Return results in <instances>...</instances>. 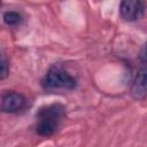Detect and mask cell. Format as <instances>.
<instances>
[{
  "mask_svg": "<svg viewBox=\"0 0 147 147\" xmlns=\"http://www.w3.org/2000/svg\"><path fill=\"white\" fill-rule=\"evenodd\" d=\"M2 18H3L5 24H7V25H9V26L20 25L21 22H22V16H21V14L17 13V11H15V10L5 11Z\"/></svg>",
  "mask_w": 147,
  "mask_h": 147,
  "instance_id": "6",
  "label": "cell"
},
{
  "mask_svg": "<svg viewBox=\"0 0 147 147\" xmlns=\"http://www.w3.org/2000/svg\"><path fill=\"white\" fill-rule=\"evenodd\" d=\"M146 3L141 0H124L119 5L121 17L126 22H133L142 17Z\"/></svg>",
  "mask_w": 147,
  "mask_h": 147,
  "instance_id": "4",
  "label": "cell"
},
{
  "mask_svg": "<svg viewBox=\"0 0 147 147\" xmlns=\"http://www.w3.org/2000/svg\"><path fill=\"white\" fill-rule=\"evenodd\" d=\"M28 106L26 98L16 91H5L1 94V110L3 113H17Z\"/></svg>",
  "mask_w": 147,
  "mask_h": 147,
  "instance_id": "3",
  "label": "cell"
},
{
  "mask_svg": "<svg viewBox=\"0 0 147 147\" xmlns=\"http://www.w3.org/2000/svg\"><path fill=\"white\" fill-rule=\"evenodd\" d=\"M9 74V68H8V63H7V60L5 59V56L2 55L1 57V76L0 78L1 79H5Z\"/></svg>",
  "mask_w": 147,
  "mask_h": 147,
  "instance_id": "7",
  "label": "cell"
},
{
  "mask_svg": "<svg viewBox=\"0 0 147 147\" xmlns=\"http://www.w3.org/2000/svg\"><path fill=\"white\" fill-rule=\"evenodd\" d=\"M41 86L45 90H75L77 80L65 69L60 65H53L48 69L47 74L41 80Z\"/></svg>",
  "mask_w": 147,
  "mask_h": 147,
  "instance_id": "2",
  "label": "cell"
},
{
  "mask_svg": "<svg viewBox=\"0 0 147 147\" xmlns=\"http://www.w3.org/2000/svg\"><path fill=\"white\" fill-rule=\"evenodd\" d=\"M140 57H141L142 61H147V42L145 44V46H144V48H142V51H141Z\"/></svg>",
  "mask_w": 147,
  "mask_h": 147,
  "instance_id": "8",
  "label": "cell"
},
{
  "mask_svg": "<svg viewBox=\"0 0 147 147\" xmlns=\"http://www.w3.org/2000/svg\"><path fill=\"white\" fill-rule=\"evenodd\" d=\"M64 115L65 107L59 102L41 107L36 116V132L41 137H51L57 131Z\"/></svg>",
  "mask_w": 147,
  "mask_h": 147,
  "instance_id": "1",
  "label": "cell"
},
{
  "mask_svg": "<svg viewBox=\"0 0 147 147\" xmlns=\"http://www.w3.org/2000/svg\"><path fill=\"white\" fill-rule=\"evenodd\" d=\"M130 92L136 100H144L147 98V67H142L137 71Z\"/></svg>",
  "mask_w": 147,
  "mask_h": 147,
  "instance_id": "5",
  "label": "cell"
}]
</instances>
